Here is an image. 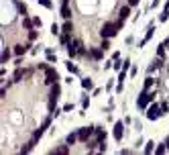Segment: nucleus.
<instances>
[{"label": "nucleus", "mask_w": 169, "mask_h": 155, "mask_svg": "<svg viewBox=\"0 0 169 155\" xmlns=\"http://www.w3.org/2000/svg\"><path fill=\"white\" fill-rule=\"evenodd\" d=\"M122 24H124V20H118V23H104L102 24V31H100V35H102V39H112L118 31L122 29Z\"/></svg>", "instance_id": "nucleus-1"}, {"label": "nucleus", "mask_w": 169, "mask_h": 155, "mask_svg": "<svg viewBox=\"0 0 169 155\" xmlns=\"http://www.w3.org/2000/svg\"><path fill=\"white\" fill-rule=\"evenodd\" d=\"M153 98H155L153 92H149V90H143V92H141V96L136 98V106H139L141 110H147V106L153 102Z\"/></svg>", "instance_id": "nucleus-2"}, {"label": "nucleus", "mask_w": 169, "mask_h": 155, "mask_svg": "<svg viewBox=\"0 0 169 155\" xmlns=\"http://www.w3.org/2000/svg\"><path fill=\"white\" fill-rule=\"evenodd\" d=\"M59 96H61V86H59V82H57V84L51 86V94H49V110L51 112L55 110V102L59 100Z\"/></svg>", "instance_id": "nucleus-3"}, {"label": "nucleus", "mask_w": 169, "mask_h": 155, "mask_svg": "<svg viewBox=\"0 0 169 155\" xmlns=\"http://www.w3.org/2000/svg\"><path fill=\"white\" fill-rule=\"evenodd\" d=\"M59 80H61V78H59L57 69H55V68H51V65H47V68H45V84L53 86V84H57Z\"/></svg>", "instance_id": "nucleus-4"}, {"label": "nucleus", "mask_w": 169, "mask_h": 155, "mask_svg": "<svg viewBox=\"0 0 169 155\" xmlns=\"http://www.w3.org/2000/svg\"><path fill=\"white\" fill-rule=\"evenodd\" d=\"M147 118H149V121H157V118H159L161 114H163V110H161V104H151V106H147Z\"/></svg>", "instance_id": "nucleus-5"}, {"label": "nucleus", "mask_w": 169, "mask_h": 155, "mask_svg": "<svg viewBox=\"0 0 169 155\" xmlns=\"http://www.w3.org/2000/svg\"><path fill=\"white\" fill-rule=\"evenodd\" d=\"M94 131H96V126H82V129H77V137H80L82 143H86V141L94 135Z\"/></svg>", "instance_id": "nucleus-6"}, {"label": "nucleus", "mask_w": 169, "mask_h": 155, "mask_svg": "<svg viewBox=\"0 0 169 155\" xmlns=\"http://www.w3.org/2000/svg\"><path fill=\"white\" fill-rule=\"evenodd\" d=\"M49 125H51V116H47V118H45V121L41 122V126H39L37 131L33 133V139H35V141H39V139H41V137L45 135V131H47V126H49Z\"/></svg>", "instance_id": "nucleus-7"}, {"label": "nucleus", "mask_w": 169, "mask_h": 155, "mask_svg": "<svg viewBox=\"0 0 169 155\" xmlns=\"http://www.w3.org/2000/svg\"><path fill=\"white\" fill-rule=\"evenodd\" d=\"M112 135H114L116 141H120L122 137H124V122H122V121H118V122L114 125V129H112Z\"/></svg>", "instance_id": "nucleus-8"}, {"label": "nucleus", "mask_w": 169, "mask_h": 155, "mask_svg": "<svg viewBox=\"0 0 169 155\" xmlns=\"http://www.w3.org/2000/svg\"><path fill=\"white\" fill-rule=\"evenodd\" d=\"M88 55H90L92 59H96V61H100V59L104 57V49H102V47H92Z\"/></svg>", "instance_id": "nucleus-9"}, {"label": "nucleus", "mask_w": 169, "mask_h": 155, "mask_svg": "<svg viewBox=\"0 0 169 155\" xmlns=\"http://www.w3.org/2000/svg\"><path fill=\"white\" fill-rule=\"evenodd\" d=\"M61 16H63V19H72V8H69V0H61Z\"/></svg>", "instance_id": "nucleus-10"}, {"label": "nucleus", "mask_w": 169, "mask_h": 155, "mask_svg": "<svg viewBox=\"0 0 169 155\" xmlns=\"http://www.w3.org/2000/svg\"><path fill=\"white\" fill-rule=\"evenodd\" d=\"M153 35H155V24H153V23H151V24H149V29H147V35H145V37H143V41H141V45H145V43H149V39H151V37H153Z\"/></svg>", "instance_id": "nucleus-11"}, {"label": "nucleus", "mask_w": 169, "mask_h": 155, "mask_svg": "<svg viewBox=\"0 0 169 155\" xmlns=\"http://www.w3.org/2000/svg\"><path fill=\"white\" fill-rule=\"evenodd\" d=\"M31 43H24V45H15V55H24L27 51H29Z\"/></svg>", "instance_id": "nucleus-12"}, {"label": "nucleus", "mask_w": 169, "mask_h": 155, "mask_svg": "<svg viewBox=\"0 0 169 155\" xmlns=\"http://www.w3.org/2000/svg\"><path fill=\"white\" fill-rule=\"evenodd\" d=\"M67 53H69V57H76V55H77V43H76V39H73L72 43L67 45Z\"/></svg>", "instance_id": "nucleus-13"}, {"label": "nucleus", "mask_w": 169, "mask_h": 155, "mask_svg": "<svg viewBox=\"0 0 169 155\" xmlns=\"http://www.w3.org/2000/svg\"><path fill=\"white\" fill-rule=\"evenodd\" d=\"M69 147H72L69 143H67V145H61V147H55V149L51 151V153H57V155H65V153H69Z\"/></svg>", "instance_id": "nucleus-14"}, {"label": "nucleus", "mask_w": 169, "mask_h": 155, "mask_svg": "<svg viewBox=\"0 0 169 155\" xmlns=\"http://www.w3.org/2000/svg\"><path fill=\"white\" fill-rule=\"evenodd\" d=\"M72 31H73V23L69 19H65V23H63V27H61V33H69V35H72Z\"/></svg>", "instance_id": "nucleus-15"}, {"label": "nucleus", "mask_w": 169, "mask_h": 155, "mask_svg": "<svg viewBox=\"0 0 169 155\" xmlns=\"http://www.w3.org/2000/svg\"><path fill=\"white\" fill-rule=\"evenodd\" d=\"M24 76H27V69H20V65H19V68H16V72H15V80H12V82H20Z\"/></svg>", "instance_id": "nucleus-16"}, {"label": "nucleus", "mask_w": 169, "mask_h": 155, "mask_svg": "<svg viewBox=\"0 0 169 155\" xmlns=\"http://www.w3.org/2000/svg\"><path fill=\"white\" fill-rule=\"evenodd\" d=\"M35 143H37V141H35V139H31L29 143H24V145L20 147V153H29V151H31V149H33V147H35Z\"/></svg>", "instance_id": "nucleus-17"}, {"label": "nucleus", "mask_w": 169, "mask_h": 155, "mask_svg": "<svg viewBox=\"0 0 169 155\" xmlns=\"http://www.w3.org/2000/svg\"><path fill=\"white\" fill-rule=\"evenodd\" d=\"M128 15H131V4H126V6H122V8H120V19L122 20L128 19Z\"/></svg>", "instance_id": "nucleus-18"}, {"label": "nucleus", "mask_w": 169, "mask_h": 155, "mask_svg": "<svg viewBox=\"0 0 169 155\" xmlns=\"http://www.w3.org/2000/svg\"><path fill=\"white\" fill-rule=\"evenodd\" d=\"M82 88H84V90H92V88H94V82L90 80V78H84V80H82Z\"/></svg>", "instance_id": "nucleus-19"}, {"label": "nucleus", "mask_w": 169, "mask_h": 155, "mask_svg": "<svg viewBox=\"0 0 169 155\" xmlns=\"http://www.w3.org/2000/svg\"><path fill=\"white\" fill-rule=\"evenodd\" d=\"M65 68H67V72H69V73H80L77 65H73V63H72V59H69V61H65Z\"/></svg>", "instance_id": "nucleus-20"}, {"label": "nucleus", "mask_w": 169, "mask_h": 155, "mask_svg": "<svg viewBox=\"0 0 169 155\" xmlns=\"http://www.w3.org/2000/svg\"><path fill=\"white\" fill-rule=\"evenodd\" d=\"M76 141H80V137H77V131H76V133H69V135H67V139H65V143H69V145H73Z\"/></svg>", "instance_id": "nucleus-21"}, {"label": "nucleus", "mask_w": 169, "mask_h": 155, "mask_svg": "<svg viewBox=\"0 0 169 155\" xmlns=\"http://www.w3.org/2000/svg\"><path fill=\"white\" fill-rule=\"evenodd\" d=\"M94 137H96V141H106V133L102 131V129H96V131H94Z\"/></svg>", "instance_id": "nucleus-22"}, {"label": "nucleus", "mask_w": 169, "mask_h": 155, "mask_svg": "<svg viewBox=\"0 0 169 155\" xmlns=\"http://www.w3.org/2000/svg\"><path fill=\"white\" fill-rule=\"evenodd\" d=\"M23 27H24L27 31H31V29H35V23H33L31 19H27V16H24V19H23Z\"/></svg>", "instance_id": "nucleus-23"}, {"label": "nucleus", "mask_w": 169, "mask_h": 155, "mask_svg": "<svg viewBox=\"0 0 169 155\" xmlns=\"http://www.w3.org/2000/svg\"><path fill=\"white\" fill-rule=\"evenodd\" d=\"M165 151H167V143H161V145L155 147V153H157V155H163Z\"/></svg>", "instance_id": "nucleus-24"}, {"label": "nucleus", "mask_w": 169, "mask_h": 155, "mask_svg": "<svg viewBox=\"0 0 169 155\" xmlns=\"http://www.w3.org/2000/svg\"><path fill=\"white\" fill-rule=\"evenodd\" d=\"M155 84V80L151 76H147V80H145V84H143V90H151V86Z\"/></svg>", "instance_id": "nucleus-25"}, {"label": "nucleus", "mask_w": 169, "mask_h": 155, "mask_svg": "<svg viewBox=\"0 0 169 155\" xmlns=\"http://www.w3.org/2000/svg\"><path fill=\"white\" fill-rule=\"evenodd\" d=\"M76 43H77V53H80V55H86V47H84V43L80 41V39H76Z\"/></svg>", "instance_id": "nucleus-26"}, {"label": "nucleus", "mask_w": 169, "mask_h": 155, "mask_svg": "<svg viewBox=\"0 0 169 155\" xmlns=\"http://www.w3.org/2000/svg\"><path fill=\"white\" fill-rule=\"evenodd\" d=\"M155 151V143L153 141H147V145H145V153H153Z\"/></svg>", "instance_id": "nucleus-27"}, {"label": "nucleus", "mask_w": 169, "mask_h": 155, "mask_svg": "<svg viewBox=\"0 0 169 155\" xmlns=\"http://www.w3.org/2000/svg\"><path fill=\"white\" fill-rule=\"evenodd\" d=\"M45 51H47V59H49L51 63L57 61V57H55V53H53V49H45Z\"/></svg>", "instance_id": "nucleus-28"}, {"label": "nucleus", "mask_w": 169, "mask_h": 155, "mask_svg": "<svg viewBox=\"0 0 169 155\" xmlns=\"http://www.w3.org/2000/svg\"><path fill=\"white\" fill-rule=\"evenodd\" d=\"M37 2L41 6H45V8H53V2H51V0H37Z\"/></svg>", "instance_id": "nucleus-29"}, {"label": "nucleus", "mask_w": 169, "mask_h": 155, "mask_svg": "<svg viewBox=\"0 0 169 155\" xmlns=\"http://www.w3.org/2000/svg\"><path fill=\"white\" fill-rule=\"evenodd\" d=\"M69 43H72V41H69V33H63L61 35V45H65V47H67Z\"/></svg>", "instance_id": "nucleus-30"}, {"label": "nucleus", "mask_w": 169, "mask_h": 155, "mask_svg": "<svg viewBox=\"0 0 169 155\" xmlns=\"http://www.w3.org/2000/svg\"><path fill=\"white\" fill-rule=\"evenodd\" d=\"M165 47H167L165 43H161L159 47H157V55H159V57H165Z\"/></svg>", "instance_id": "nucleus-31"}, {"label": "nucleus", "mask_w": 169, "mask_h": 155, "mask_svg": "<svg viewBox=\"0 0 169 155\" xmlns=\"http://www.w3.org/2000/svg\"><path fill=\"white\" fill-rule=\"evenodd\" d=\"M0 59H2V63H6L10 59V51H8V49H4V51H2V57H0Z\"/></svg>", "instance_id": "nucleus-32"}, {"label": "nucleus", "mask_w": 169, "mask_h": 155, "mask_svg": "<svg viewBox=\"0 0 169 155\" xmlns=\"http://www.w3.org/2000/svg\"><path fill=\"white\" fill-rule=\"evenodd\" d=\"M102 49H104V51H108V49H110V39H102V45H100Z\"/></svg>", "instance_id": "nucleus-33"}, {"label": "nucleus", "mask_w": 169, "mask_h": 155, "mask_svg": "<svg viewBox=\"0 0 169 155\" xmlns=\"http://www.w3.org/2000/svg\"><path fill=\"white\" fill-rule=\"evenodd\" d=\"M167 19H169V10H165V8H163V12L159 15V20H161V23H165Z\"/></svg>", "instance_id": "nucleus-34"}, {"label": "nucleus", "mask_w": 169, "mask_h": 155, "mask_svg": "<svg viewBox=\"0 0 169 155\" xmlns=\"http://www.w3.org/2000/svg\"><path fill=\"white\" fill-rule=\"evenodd\" d=\"M16 6H19V12H20V15H23V16H27V6H24V4H20V2H16Z\"/></svg>", "instance_id": "nucleus-35"}, {"label": "nucleus", "mask_w": 169, "mask_h": 155, "mask_svg": "<svg viewBox=\"0 0 169 155\" xmlns=\"http://www.w3.org/2000/svg\"><path fill=\"white\" fill-rule=\"evenodd\" d=\"M88 106H90V98H88V96H84V98H82V108L86 110Z\"/></svg>", "instance_id": "nucleus-36"}, {"label": "nucleus", "mask_w": 169, "mask_h": 155, "mask_svg": "<svg viewBox=\"0 0 169 155\" xmlns=\"http://www.w3.org/2000/svg\"><path fill=\"white\" fill-rule=\"evenodd\" d=\"M37 37H39V33H37L35 29H31V31H29V39H31V41H35Z\"/></svg>", "instance_id": "nucleus-37"}, {"label": "nucleus", "mask_w": 169, "mask_h": 155, "mask_svg": "<svg viewBox=\"0 0 169 155\" xmlns=\"http://www.w3.org/2000/svg\"><path fill=\"white\" fill-rule=\"evenodd\" d=\"M33 23H35V27H37V29H41V27H43V20L39 19V16H35V19H33Z\"/></svg>", "instance_id": "nucleus-38"}, {"label": "nucleus", "mask_w": 169, "mask_h": 155, "mask_svg": "<svg viewBox=\"0 0 169 155\" xmlns=\"http://www.w3.org/2000/svg\"><path fill=\"white\" fill-rule=\"evenodd\" d=\"M51 33H53V35H59V33H61V29H59V27H57V24H51Z\"/></svg>", "instance_id": "nucleus-39"}, {"label": "nucleus", "mask_w": 169, "mask_h": 155, "mask_svg": "<svg viewBox=\"0 0 169 155\" xmlns=\"http://www.w3.org/2000/svg\"><path fill=\"white\" fill-rule=\"evenodd\" d=\"M118 61H120V59H116V61H112V68H114V69H118V72H120L122 63H118Z\"/></svg>", "instance_id": "nucleus-40"}, {"label": "nucleus", "mask_w": 169, "mask_h": 155, "mask_svg": "<svg viewBox=\"0 0 169 155\" xmlns=\"http://www.w3.org/2000/svg\"><path fill=\"white\" fill-rule=\"evenodd\" d=\"M116 59H120V53H118V51H114V53H112V61H116Z\"/></svg>", "instance_id": "nucleus-41"}, {"label": "nucleus", "mask_w": 169, "mask_h": 155, "mask_svg": "<svg viewBox=\"0 0 169 155\" xmlns=\"http://www.w3.org/2000/svg\"><path fill=\"white\" fill-rule=\"evenodd\" d=\"M63 110H65V112H69V110H73V104H65V106H63Z\"/></svg>", "instance_id": "nucleus-42"}, {"label": "nucleus", "mask_w": 169, "mask_h": 155, "mask_svg": "<svg viewBox=\"0 0 169 155\" xmlns=\"http://www.w3.org/2000/svg\"><path fill=\"white\" fill-rule=\"evenodd\" d=\"M161 110H163V114H165V112L169 110V106H167V104H165V102H161Z\"/></svg>", "instance_id": "nucleus-43"}, {"label": "nucleus", "mask_w": 169, "mask_h": 155, "mask_svg": "<svg viewBox=\"0 0 169 155\" xmlns=\"http://www.w3.org/2000/svg\"><path fill=\"white\" fill-rule=\"evenodd\" d=\"M124 78H126V72H124V69H122V72H120V76H118V82H122Z\"/></svg>", "instance_id": "nucleus-44"}, {"label": "nucleus", "mask_w": 169, "mask_h": 155, "mask_svg": "<svg viewBox=\"0 0 169 155\" xmlns=\"http://www.w3.org/2000/svg\"><path fill=\"white\" fill-rule=\"evenodd\" d=\"M136 72H139V68H136V65H132V68H131V76H136Z\"/></svg>", "instance_id": "nucleus-45"}, {"label": "nucleus", "mask_w": 169, "mask_h": 155, "mask_svg": "<svg viewBox=\"0 0 169 155\" xmlns=\"http://www.w3.org/2000/svg\"><path fill=\"white\" fill-rule=\"evenodd\" d=\"M116 92H118V94L122 92V82H118V84H116Z\"/></svg>", "instance_id": "nucleus-46"}, {"label": "nucleus", "mask_w": 169, "mask_h": 155, "mask_svg": "<svg viewBox=\"0 0 169 155\" xmlns=\"http://www.w3.org/2000/svg\"><path fill=\"white\" fill-rule=\"evenodd\" d=\"M139 2H141V0H128V4H131V6H136Z\"/></svg>", "instance_id": "nucleus-47"}, {"label": "nucleus", "mask_w": 169, "mask_h": 155, "mask_svg": "<svg viewBox=\"0 0 169 155\" xmlns=\"http://www.w3.org/2000/svg\"><path fill=\"white\" fill-rule=\"evenodd\" d=\"M165 143H167V151H169V139H167V141H165Z\"/></svg>", "instance_id": "nucleus-48"}]
</instances>
